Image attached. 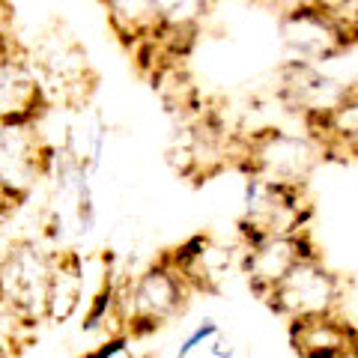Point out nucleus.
Wrapping results in <instances>:
<instances>
[{"label":"nucleus","mask_w":358,"mask_h":358,"mask_svg":"<svg viewBox=\"0 0 358 358\" xmlns=\"http://www.w3.org/2000/svg\"><path fill=\"white\" fill-rule=\"evenodd\" d=\"M192 296L194 289L188 287L167 251L152 266L114 289V317L126 334L143 338V334H152L155 329L173 322L185 310Z\"/></svg>","instance_id":"nucleus-1"},{"label":"nucleus","mask_w":358,"mask_h":358,"mask_svg":"<svg viewBox=\"0 0 358 358\" xmlns=\"http://www.w3.org/2000/svg\"><path fill=\"white\" fill-rule=\"evenodd\" d=\"M326 159L322 143L310 131H287V129H263L239 138L236 162L245 176H260L268 182L299 185L305 188L317 164Z\"/></svg>","instance_id":"nucleus-2"},{"label":"nucleus","mask_w":358,"mask_h":358,"mask_svg":"<svg viewBox=\"0 0 358 358\" xmlns=\"http://www.w3.org/2000/svg\"><path fill=\"white\" fill-rule=\"evenodd\" d=\"M57 254L36 239H18L0 254V305L24 329L45 322V296Z\"/></svg>","instance_id":"nucleus-3"},{"label":"nucleus","mask_w":358,"mask_h":358,"mask_svg":"<svg viewBox=\"0 0 358 358\" xmlns=\"http://www.w3.org/2000/svg\"><path fill=\"white\" fill-rule=\"evenodd\" d=\"M54 152L33 122H0V218L24 203L42 179H48Z\"/></svg>","instance_id":"nucleus-4"},{"label":"nucleus","mask_w":358,"mask_h":358,"mask_svg":"<svg viewBox=\"0 0 358 358\" xmlns=\"http://www.w3.org/2000/svg\"><path fill=\"white\" fill-rule=\"evenodd\" d=\"M313 215L305 188L245 176V209L239 218V239L257 242L268 236H289L308 230Z\"/></svg>","instance_id":"nucleus-5"},{"label":"nucleus","mask_w":358,"mask_h":358,"mask_svg":"<svg viewBox=\"0 0 358 358\" xmlns=\"http://www.w3.org/2000/svg\"><path fill=\"white\" fill-rule=\"evenodd\" d=\"M263 301L287 322L329 317V313H341L343 281L338 272H331V268L322 263V257L317 251V254L305 257L299 266L289 268L284 275V281Z\"/></svg>","instance_id":"nucleus-6"},{"label":"nucleus","mask_w":358,"mask_h":358,"mask_svg":"<svg viewBox=\"0 0 358 358\" xmlns=\"http://www.w3.org/2000/svg\"><path fill=\"white\" fill-rule=\"evenodd\" d=\"M278 36L293 60H305L322 66L346 54V48L358 39L334 18L320 0H301L287 9L278 21Z\"/></svg>","instance_id":"nucleus-7"},{"label":"nucleus","mask_w":358,"mask_h":358,"mask_svg":"<svg viewBox=\"0 0 358 358\" xmlns=\"http://www.w3.org/2000/svg\"><path fill=\"white\" fill-rule=\"evenodd\" d=\"M350 84L338 81L305 60H287L281 66V78H278V99L305 120V126H317L322 117H329L346 96H350Z\"/></svg>","instance_id":"nucleus-8"},{"label":"nucleus","mask_w":358,"mask_h":358,"mask_svg":"<svg viewBox=\"0 0 358 358\" xmlns=\"http://www.w3.org/2000/svg\"><path fill=\"white\" fill-rule=\"evenodd\" d=\"M317 254L310 233H289V236H268L257 242H242L239 254V272L245 275L251 293L266 299L272 289L284 281V275L293 266H299L305 257Z\"/></svg>","instance_id":"nucleus-9"},{"label":"nucleus","mask_w":358,"mask_h":358,"mask_svg":"<svg viewBox=\"0 0 358 358\" xmlns=\"http://www.w3.org/2000/svg\"><path fill=\"white\" fill-rule=\"evenodd\" d=\"M48 108L42 78L30 54L21 48L0 63V122H33Z\"/></svg>","instance_id":"nucleus-10"},{"label":"nucleus","mask_w":358,"mask_h":358,"mask_svg":"<svg viewBox=\"0 0 358 358\" xmlns=\"http://www.w3.org/2000/svg\"><path fill=\"white\" fill-rule=\"evenodd\" d=\"M289 346L299 358H358V326L341 313L289 322Z\"/></svg>","instance_id":"nucleus-11"},{"label":"nucleus","mask_w":358,"mask_h":358,"mask_svg":"<svg viewBox=\"0 0 358 358\" xmlns=\"http://www.w3.org/2000/svg\"><path fill=\"white\" fill-rule=\"evenodd\" d=\"M239 254H233L230 248L212 242L209 236H194L192 242H185L182 248L171 251L176 268L182 272V278L194 293H218L221 284L230 278L233 266L239 268Z\"/></svg>","instance_id":"nucleus-12"},{"label":"nucleus","mask_w":358,"mask_h":358,"mask_svg":"<svg viewBox=\"0 0 358 358\" xmlns=\"http://www.w3.org/2000/svg\"><path fill=\"white\" fill-rule=\"evenodd\" d=\"M108 15V24L114 36L143 57L147 51L155 48L159 39V15H155L152 0H99Z\"/></svg>","instance_id":"nucleus-13"},{"label":"nucleus","mask_w":358,"mask_h":358,"mask_svg":"<svg viewBox=\"0 0 358 358\" xmlns=\"http://www.w3.org/2000/svg\"><path fill=\"white\" fill-rule=\"evenodd\" d=\"M152 6L159 15V39L152 51L176 54L197 36L215 0H152Z\"/></svg>","instance_id":"nucleus-14"},{"label":"nucleus","mask_w":358,"mask_h":358,"mask_svg":"<svg viewBox=\"0 0 358 358\" xmlns=\"http://www.w3.org/2000/svg\"><path fill=\"white\" fill-rule=\"evenodd\" d=\"M84 301V263L75 251H60L54 263L48 296H45V322L63 326L69 322Z\"/></svg>","instance_id":"nucleus-15"},{"label":"nucleus","mask_w":358,"mask_h":358,"mask_svg":"<svg viewBox=\"0 0 358 358\" xmlns=\"http://www.w3.org/2000/svg\"><path fill=\"white\" fill-rule=\"evenodd\" d=\"M308 131L322 143L326 155H352L355 159L358 155V87H352L350 96Z\"/></svg>","instance_id":"nucleus-16"},{"label":"nucleus","mask_w":358,"mask_h":358,"mask_svg":"<svg viewBox=\"0 0 358 358\" xmlns=\"http://www.w3.org/2000/svg\"><path fill=\"white\" fill-rule=\"evenodd\" d=\"M218 331H221V326H218L215 320H203V322H200V326H197L192 334H188V338H185L182 343H179L176 358H194L200 350L206 352V350H209V341L215 338Z\"/></svg>","instance_id":"nucleus-17"},{"label":"nucleus","mask_w":358,"mask_h":358,"mask_svg":"<svg viewBox=\"0 0 358 358\" xmlns=\"http://www.w3.org/2000/svg\"><path fill=\"white\" fill-rule=\"evenodd\" d=\"M355 159H358V155H355Z\"/></svg>","instance_id":"nucleus-18"}]
</instances>
